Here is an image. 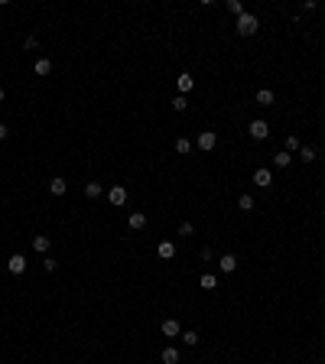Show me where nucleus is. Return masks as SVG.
Wrapping results in <instances>:
<instances>
[{
    "mask_svg": "<svg viewBox=\"0 0 325 364\" xmlns=\"http://www.w3.org/2000/svg\"><path fill=\"white\" fill-rule=\"evenodd\" d=\"M234 30H238V36H254V33L260 30V20L254 17V13L244 10V13L238 17V23H234Z\"/></svg>",
    "mask_w": 325,
    "mask_h": 364,
    "instance_id": "obj_1",
    "label": "nucleus"
},
{
    "mask_svg": "<svg viewBox=\"0 0 325 364\" xmlns=\"http://www.w3.org/2000/svg\"><path fill=\"white\" fill-rule=\"evenodd\" d=\"M215 143H218V133H215V130H202V133H198V150L211 153V150H215Z\"/></svg>",
    "mask_w": 325,
    "mask_h": 364,
    "instance_id": "obj_2",
    "label": "nucleus"
},
{
    "mask_svg": "<svg viewBox=\"0 0 325 364\" xmlns=\"http://www.w3.org/2000/svg\"><path fill=\"white\" fill-rule=\"evenodd\" d=\"M247 133H250L254 140H267V137H270V127H267V120H250Z\"/></svg>",
    "mask_w": 325,
    "mask_h": 364,
    "instance_id": "obj_3",
    "label": "nucleus"
},
{
    "mask_svg": "<svg viewBox=\"0 0 325 364\" xmlns=\"http://www.w3.org/2000/svg\"><path fill=\"white\" fill-rule=\"evenodd\" d=\"M7 270H10L13 277H20L23 270H26V257H23V254H10V260H7Z\"/></svg>",
    "mask_w": 325,
    "mask_h": 364,
    "instance_id": "obj_4",
    "label": "nucleus"
},
{
    "mask_svg": "<svg viewBox=\"0 0 325 364\" xmlns=\"http://www.w3.org/2000/svg\"><path fill=\"white\" fill-rule=\"evenodd\" d=\"M254 185H257V189H270L273 185V172L270 169H257L254 172Z\"/></svg>",
    "mask_w": 325,
    "mask_h": 364,
    "instance_id": "obj_5",
    "label": "nucleus"
},
{
    "mask_svg": "<svg viewBox=\"0 0 325 364\" xmlns=\"http://www.w3.org/2000/svg\"><path fill=\"white\" fill-rule=\"evenodd\" d=\"M108 199H111V205H124L127 202V189H124V185H111Z\"/></svg>",
    "mask_w": 325,
    "mask_h": 364,
    "instance_id": "obj_6",
    "label": "nucleus"
},
{
    "mask_svg": "<svg viewBox=\"0 0 325 364\" xmlns=\"http://www.w3.org/2000/svg\"><path fill=\"white\" fill-rule=\"evenodd\" d=\"M176 88H179V95H189V91L195 88V78L189 75V72H182V75L176 78Z\"/></svg>",
    "mask_w": 325,
    "mask_h": 364,
    "instance_id": "obj_7",
    "label": "nucleus"
},
{
    "mask_svg": "<svg viewBox=\"0 0 325 364\" xmlns=\"http://www.w3.org/2000/svg\"><path fill=\"white\" fill-rule=\"evenodd\" d=\"M49 247H52L49 234H36L32 237V250H36V254H49Z\"/></svg>",
    "mask_w": 325,
    "mask_h": 364,
    "instance_id": "obj_8",
    "label": "nucleus"
},
{
    "mask_svg": "<svg viewBox=\"0 0 325 364\" xmlns=\"http://www.w3.org/2000/svg\"><path fill=\"white\" fill-rule=\"evenodd\" d=\"M156 254H160L162 260H173L176 257V244L173 241H160V244H156Z\"/></svg>",
    "mask_w": 325,
    "mask_h": 364,
    "instance_id": "obj_9",
    "label": "nucleus"
},
{
    "mask_svg": "<svg viewBox=\"0 0 325 364\" xmlns=\"http://www.w3.org/2000/svg\"><path fill=\"white\" fill-rule=\"evenodd\" d=\"M218 267H221V273H234V270H238V257H234V254H225V257L218 260Z\"/></svg>",
    "mask_w": 325,
    "mask_h": 364,
    "instance_id": "obj_10",
    "label": "nucleus"
},
{
    "mask_svg": "<svg viewBox=\"0 0 325 364\" xmlns=\"http://www.w3.org/2000/svg\"><path fill=\"white\" fill-rule=\"evenodd\" d=\"M49 192L52 195H65L68 192V182H65L62 176H55V179H49Z\"/></svg>",
    "mask_w": 325,
    "mask_h": 364,
    "instance_id": "obj_11",
    "label": "nucleus"
},
{
    "mask_svg": "<svg viewBox=\"0 0 325 364\" xmlns=\"http://www.w3.org/2000/svg\"><path fill=\"white\" fill-rule=\"evenodd\" d=\"M32 72H36L39 78H46L49 72H52V62H49V59H36V62H32Z\"/></svg>",
    "mask_w": 325,
    "mask_h": 364,
    "instance_id": "obj_12",
    "label": "nucleus"
},
{
    "mask_svg": "<svg viewBox=\"0 0 325 364\" xmlns=\"http://www.w3.org/2000/svg\"><path fill=\"white\" fill-rule=\"evenodd\" d=\"M127 225L133 228V231H143V228H146V215H143V212H133V215L127 218Z\"/></svg>",
    "mask_w": 325,
    "mask_h": 364,
    "instance_id": "obj_13",
    "label": "nucleus"
},
{
    "mask_svg": "<svg viewBox=\"0 0 325 364\" xmlns=\"http://www.w3.org/2000/svg\"><path fill=\"white\" fill-rule=\"evenodd\" d=\"M162 335H166V338L182 335V332H179V322H176V319H162Z\"/></svg>",
    "mask_w": 325,
    "mask_h": 364,
    "instance_id": "obj_14",
    "label": "nucleus"
},
{
    "mask_svg": "<svg viewBox=\"0 0 325 364\" xmlns=\"http://www.w3.org/2000/svg\"><path fill=\"white\" fill-rule=\"evenodd\" d=\"M290 163H292V153H286V150L273 153V166H276V169H286V166H290Z\"/></svg>",
    "mask_w": 325,
    "mask_h": 364,
    "instance_id": "obj_15",
    "label": "nucleus"
},
{
    "mask_svg": "<svg viewBox=\"0 0 325 364\" xmlns=\"http://www.w3.org/2000/svg\"><path fill=\"white\" fill-rule=\"evenodd\" d=\"M273 101H276V95H273L270 88H260V91H257V104H263V107H270V104H273Z\"/></svg>",
    "mask_w": 325,
    "mask_h": 364,
    "instance_id": "obj_16",
    "label": "nucleus"
},
{
    "mask_svg": "<svg viewBox=\"0 0 325 364\" xmlns=\"http://www.w3.org/2000/svg\"><path fill=\"white\" fill-rule=\"evenodd\" d=\"M101 192H104V189H101V182H85V195H88V199H101Z\"/></svg>",
    "mask_w": 325,
    "mask_h": 364,
    "instance_id": "obj_17",
    "label": "nucleus"
},
{
    "mask_svg": "<svg viewBox=\"0 0 325 364\" xmlns=\"http://www.w3.org/2000/svg\"><path fill=\"white\" fill-rule=\"evenodd\" d=\"M299 150H303L299 137H296V133H290V137H286V153H299Z\"/></svg>",
    "mask_w": 325,
    "mask_h": 364,
    "instance_id": "obj_18",
    "label": "nucleus"
},
{
    "mask_svg": "<svg viewBox=\"0 0 325 364\" xmlns=\"http://www.w3.org/2000/svg\"><path fill=\"white\" fill-rule=\"evenodd\" d=\"M162 364H179V351L176 348H162Z\"/></svg>",
    "mask_w": 325,
    "mask_h": 364,
    "instance_id": "obj_19",
    "label": "nucleus"
},
{
    "mask_svg": "<svg viewBox=\"0 0 325 364\" xmlns=\"http://www.w3.org/2000/svg\"><path fill=\"white\" fill-rule=\"evenodd\" d=\"M238 208H241V212H250V208H254V195L244 192V195L238 199Z\"/></svg>",
    "mask_w": 325,
    "mask_h": 364,
    "instance_id": "obj_20",
    "label": "nucleus"
},
{
    "mask_svg": "<svg viewBox=\"0 0 325 364\" xmlns=\"http://www.w3.org/2000/svg\"><path fill=\"white\" fill-rule=\"evenodd\" d=\"M198 286H202V289H208V293H211V289H215V286H218V280H215V277H211V273H205V277L198 280Z\"/></svg>",
    "mask_w": 325,
    "mask_h": 364,
    "instance_id": "obj_21",
    "label": "nucleus"
},
{
    "mask_svg": "<svg viewBox=\"0 0 325 364\" xmlns=\"http://www.w3.org/2000/svg\"><path fill=\"white\" fill-rule=\"evenodd\" d=\"M173 107H176V111H189V98H185V95H176V98H173Z\"/></svg>",
    "mask_w": 325,
    "mask_h": 364,
    "instance_id": "obj_22",
    "label": "nucleus"
},
{
    "mask_svg": "<svg viewBox=\"0 0 325 364\" xmlns=\"http://www.w3.org/2000/svg\"><path fill=\"white\" fill-rule=\"evenodd\" d=\"M189 150H192V143H189L185 137H179V140H176V153H182V156H185Z\"/></svg>",
    "mask_w": 325,
    "mask_h": 364,
    "instance_id": "obj_23",
    "label": "nucleus"
},
{
    "mask_svg": "<svg viewBox=\"0 0 325 364\" xmlns=\"http://www.w3.org/2000/svg\"><path fill=\"white\" fill-rule=\"evenodd\" d=\"M299 160H303V163H312V160H315V150H312V147H303V150H299Z\"/></svg>",
    "mask_w": 325,
    "mask_h": 364,
    "instance_id": "obj_24",
    "label": "nucleus"
},
{
    "mask_svg": "<svg viewBox=\"0 0 325 364\" xmlns=\"http://www.w3.org/2000/svg\"><path fill=\"white\" fill-rule=\"evenodd\" d=\"M182 342L189 345V348H192V345H198V332H192V329H189V332H182Z\"/></svg>",
    "mask_w": 325,
    "mask_h": 364,
    "instance_id": "obj_25",
    "label": "nucleus"
},
{
    "mask_svg": "<svg viewBox=\"0 0 325 364\" xmlns=\"http://www.w3.org/2000/svg\"><path fill=\"white\" fill-rule=\"evenodd\" d=\"M228 10L234 13V17H241V13H244V3H241V0H228Z\"/></svg>",
    "mask_w": 325,
    "mask_h": 364,
    "instance_id": "obj_26",
    "label": "nucleus"
},
{
    "mask_svg": "<svg viewBox=\"0 0 325 364\" xmlns=\"http://www.w3.org/2000/svg\"><path fill=\"white\" fill-rule=\"evenodd\" d=\"M179 234H182V237H192V234H195V228L189 225V221H182V225H179Z\"/></svg>",
    "mask_w": 325,
    "mask_h": 364,
    "instance_id": "obj_27",
    "label": "nucleus"
},
{
    "mask_svg": "<svg viewBox=\"0 0 325 364\" xmlns=\"http://www.w3.org/2000/svg\"><path fill=\"white\" fill-rule=\"evenodd\" d=\"M43 267H46V273H55V270H59V264H55L52 257H46V260H43Z\"/></svg>",
    "mask_w": 325,
    "mask_h": 364,
    "instance_id": "obj_28",
    "label": "nucleus"
},
{
    "mask_svg": "<svg viewBox=\"0 0 325 364\" xmlns=\"http://www.w3.org/2000/svg\"><path fill=\"white\" fill-rule=\"evenodd\" d=\"M7 133H10V130H7V124H0V140H7Z\"/></svg>",
    "mask_w": 325,
    "mask_h": 364,
    "instance_id": "obj_29",
    "label": "nucleus"
},
{
    "mask_svg": "<svg viewBox=\"0 0 325 364\" xmlns=\"http://www.w3.org/2000/svg\"><path fill=\"white\" fill-rule=\"evenodd\" d=\"M3 98H7V91H3V88H0V104H3Z\"/></svg>",
    "mask_w": 325,
    "mask_h": 364,
    "instance_id": "obj_30",
    "label": "nucleus"
}]
</instances>
